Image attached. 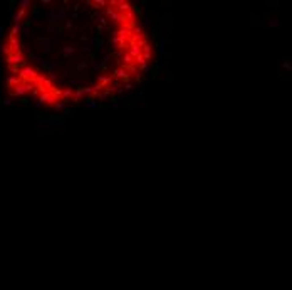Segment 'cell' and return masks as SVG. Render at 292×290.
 Here are the masks:
<instances>
[{
    "label": "cell",
    "instance_id": "1",
    "mask_svg": "<svg viewBox=\"0 0 292 290\" xmlns=\"http://www.w3.org/2000/svg\"><path fill=\"white\" fill-rule=\"evenodd\" d=\"M151 62L148 30L123 0L29 2L5 42L10 91L49 107L113 99Z\"/></svg>",
    "mask_w": 292,
    "mask_h": 290
}]
</instances>
